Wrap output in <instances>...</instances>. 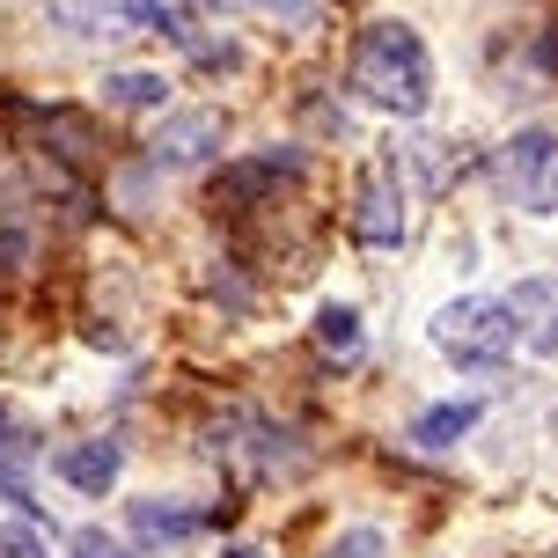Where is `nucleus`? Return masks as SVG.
Returning <instances> with one entry per match:
<instances>
[{
	"label": "nucleus",
	"mask_w": 558,
	"mask_h": 558,
	"mask_svg": "<svg viewBox=\"0 0 558 558\" xmlns=\"http://www.w3.org/2000/svg\"><path fill=\"white\" fill-rule=\"evenodd\" d=\"M0 558H52L37 522H0Z\"/></svg>",
	"instance_id": "obj_15"
},
{
	"label": "nucleus",
	"mask_w": 558,
	"mask_h": 558,
	"mask_svg": "<svg viewBox=\"0 0 558 558\" xmlns=\"http://www.w3.org/2000/svg\"><path fill=\"white\" fill-rule=\"evenodd\" d=\"M104 96H111L118 111H169V82H162V74H147V66L111 74V82H104Z\"/></svg>",
	"instance_id": "obj_11"
},
{
	"label": "nucleus",
	"mask_w": 558,
	"mask_h": 558,
	"mask_svg": "<svg viewBox=\"0 0 558 558\" xmlns=\"http://www.w3.org/2000/svg\"><path fill=\"white\" fill-rule=\"evenodd\" d=\"M118 471H125V448L111 434H88V441L59 448V477H66V493H111Z\"/></svg>",
	"instance_id": "obj_7"
},
{
	"label": "nucleus",
	"mask_w": 558,
	"mask_h": 558,
	"mask_svg": "<svg viewBox=\"0 0 558 558\" xmlns=\"http://www.w3.org/2000/svg\"><path fill=\"white\" fill-rule=\"evenodd\" d=\"M74 558H133V551H125L118 536H104V530H82L74 536Z\"/></svg>",
	"instance_id": "obj_17"
},
{
	"label": "nucleus",
	"mask_w": 558,
	"mask_h": 558,
	"mask_svg": "<svg viewBox=\"0 0 558 558\" xmlns=\"http://www.w3.org/2000/svg\"><path fill=\"white\" fill-rule=\"evenodd\" d=\"M507 198H514L522 214H558V147L530 169V177H514V184H507Z\"/></svg>",
	"instance_id": "obj_12"
},
{
	"label": "nucleus",
	"mask_w": 558,
	"mask_h": 558,
	"mask_svg": "<svg viewBox=\"0 0 558 558\" xmlns=\"http://www.w3.org/2000/svg\"><path fill=\"white\" fill-rule=\"evenodd\" d=\"M353 243L361 251H397L404 243V184L390 177V162H367L353 184Z\"/></svg>",
	"instance_id": "obj_3"
},
{
	"label": "nucleus",
	"mask_w": 558,
	"mask_h": 558,
	"mask_svg": "<svg viewBox=\"0 0 558 558\" xmlns=\"http://www.w3.org/2000/svg\"><path fill=\"white\" fill-rule=\"evenodd\" d=\"M316 345H331V353H353V345H361V308H345V302L316 308Z\"/></svg>",
	"instance_id": "obj_14"
},
{
	"label": "nucleus",
	"mask_w": 558,
	"mask_h": 558,
	"mask_svg": "<svg viewBox=\"0 0 558 558\" xmlns=\"http://www.w3.org/2000/svg\"><path fill=\"white\" fill-rule=\"evenodd\" d=\"M551 147H558V133H551V125H522V133H514V140L500 147V155H493V177H500V192L514 184V177H530V169L544 162Z\"/></svg>",
	"instance_id": "obj_10"
},
{
	"label": "nucleus",
	"mask_w": 558,
	"mask_h": 558,
	"mask_svg": "<svg viewBox=\"0 0 558 558\" xmlns=\"http://www.w3.org/2000/svg\"><path fill=\"white\" fill-rule=\"evenodd\" d=\"M257 8H272V15H287V23H302V15L316 8V0H257Z\"/></svg>",
	"instance_id": "obj_18"
},
{
	"label": "nucleus",
	"mask_w": 558,
	"mask_h": 558,
	"mask_svg": "<svg viewBox=\"0 0 558 558\" xmlns=\"http://www.w3.org/2000/svg\"><path fill=\"white\" fill-rule=\"evenodd\" d=\"M477 418H485V404H477V397H448V404H426V412L412 418V441L418 448H456Z\"/></svg>",
	"instance_id": "obj_9"
},
{
	"label": "nucleus",
	"mask_w": 558,
	"mask_h": 558,
	"mask_svg": "<svg viewBox=\"0 0 558 558\" xmlns=\"http://www.w3.org/2000/svg\"><path fill=\"white\" fill-rule=\"evenodd\" d=\"M345 88L361 104H375V111H390V118H418L434 104V52H426V37L412 23H397V15H375L353 37Z\"/></svg>",
	"instance_id": "obj_1"
},
{
	"label": "nucleus",
	"mask_w": 558,
	"mask_h": 558,
	"mask_svg": "<svg viewBox=\"0 0 558 558\" xmlns=\"http://www.w3.org/2000/svg\"><path fill=\"white\" fill-rule=\"evenodd\" d=\"M228 140V118L221 111H162V125H155V140H147V155L169 169H192L206 162V155H221Z\"/></svg>",
	"instance_id": "obj_4"
},
{
	"label": "nucleus",
	"mask_w": 558,
	"mask_h": 558,
	"mask_svg": "<svg viewBox=\"0 0 558 558\" xmlns=\"http://www.w3.org/2000/svg\"><path fill=\"white\" fill-rule=\"evenodd\" d=\"M198 522H206L198 507H162V500H140L133 507V530L140 536H169V544H177V536H192Z\"/></svg>",
	"instance_id": "obj_13"
},
{
	"label": "nucleus",
	"mask_w": 558,
	"mask_h": 558,
	"mask_svg": "<svg viewBox=\"0 0 558 558\" xmlns=\"http://www.w3.org/2000/svg\"><path fill=\"white\" fill-rule=\"evenodd\" d=\"M507 316H514V345L558 361V279H522L507 294Z\"/></svg>",
	"instance_id": "obj_6"
},
{
	"label": "nucleus",
	"mask_w": 558,
	"mask_h": 558,
	"mask_svg": "<svg viewBox=\"0 0 558 558\" xmlns=\"http://www.w3.org/2000/svg\"><path fill=\"white\" fill-rule=\"evenodd\" d=\"M279 177H302V147H272V155H251V162H235L214 177V206L221 214H243V206H257V198L272 192Z\"/></svg>",
	"instance_id": "obj_5"
},
{
	"label": "nucleus",
	"mask_w": 558,
	"mask_h": 558,
	"mask_svg": "<svg viewBox=\"0 0 558 558\" xmlns=\"http://www.w3.org/2000/svg\"><path fill=\"white\" fill-rule=\"evenodd\" d=\"M324 558H383V530H345Z\"/></svg>",
	"instance_id": "obj_16"
},
{
	"label": "nucleus",
	"mask_w": 558,
	"mask_h": 558,
	"mask_svg": "<svg viewBox=\"0 0 558 558\" xmlns=\"http://www.w3.org/2000/svg\"><path fill=\"white\" fill-rule=\"evenodd\" d=\"M74 8H82L88 23H111V29H169V37H184L169 0H66V15Z\"/></svg>",
	"instance_id": "obj_8"
},
{
	"label": "nucleus",
	"mask_w": 558,
	"mask_h": 558,
	"mask_svg": "<svg viewBox=\"0 0 558 558\" xmlns=\"http://www.w3.org/2000/svg\"><path fill=\"white\" fill-rule=\"evenodd\" d=\"M426 331H434V345H441L456 367H500L507 353H514V316H507V302H493V294L448 302Z\"/></svg>",
	"instance_id": "obj_2"
}]
</instances>
